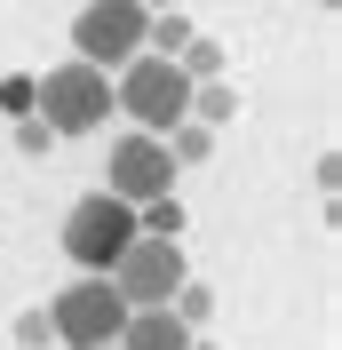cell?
<instances>
[{"label": "cell", "instance_id": "5b68a950", "mask_svg": "<svg viewBox=\"0 0 342 350\" xmlns=\"http://www.w3.org/2000/svg\"><path fill=\"white\" fill-rule=\"evenodd\" d=\"M104 279L120 286V303H128V310H159V303H175V286L192 279V262H183V239H144V231H135L128 255L111 262Z\"/></svg>", "mask_w": 342, "mask_h": 350}, {"label": "cell", "instance_id": "d6986e66", "mask_svg": "<svg viewBox=\"0 0 342 350\" xmlns=\"http://www.w3.org/2000/svg\"><path fill=\"white\" fill-rule=\"evenodd\" d=\"M144 8H151V16H159V8H175V0H144Z\"/></svg>", "mask_w": 342, "mask_h": 350}, {"label": "cell", "instance_id": "6da1fadb", "mask_svg": "<svg viewBox=\"0 0 342 350\" xmlns=\"http://www.w3.org/2000/svg\"><path fill=\"white\" fill-rule=\"evenodd\" d=\"M111 111H128V128L144 135H168L175 120H192V80L175 56H128V64L111 72Z\"/></svg>", "mask_w": 342, "mask_h": 350}, {"label": "cell", "instance_id": "e0dca14e", "mask_svg": "<svg viewBox=\"0 0 342 350\" xmlns=\"http://www.w3.org/2000/svg\"><path fill=\"white\" fill-rule=\"evenodd\" d=\"M16 152H24V159H48V152H56L48 120H16Z\"/></svg>", "mask_w": 342, "mask_h": 350}, {"label": "cell", "instance_id": "7c38bea8", "mask_svg": "<svg viewBox=\"0 0 342 350\" xmlns=\"http://www.w3.org/2000/svg\"><path fill=\"white\" fill-rule=\"evenodd\" d=\"M183 40H192V16H183V8H159V16H151V32H144L151 56H183Z\"/></svg>", "mask_w": 342, "mask_h": 350}, {"label": "cell", "instance_id": "8992f818", "mask_svg": "<svg viewBox=\"0 0 342 350\" xmlns=\"http://www.w3.org/2000/svg\"><path fill=\"white\" fill-rule=\"evenodd\" d=\"M128 239H135V207L111 199V191H88L64 215V255L80 262V271H111V262L128 255Z\"/></svg>", "mask_w": 342, "mask_h": 350}, {"label": "cell", "instance_id": "9a60e30c", "mask_svg": "<svg viewBox=\"0 0 342 350\" xmlns=\"http://www.w3.org/2000/svg\"><path fill=\"white\" fill-rule=\"evenodd\" d=\"M32 104H40V80H32V72H8V80H0V111H8V120H32Z\"/></svg>", "mask_w": 342, "mask_h": 350}, {"label": "cell", "instance_id": "8fae6325", "mask_svg": "<svg viewBox=\"0 0 342 350\" xmlns=\"http://www.w3.org/2000/svg\"><path fill=\"white\" fill-rule=\"evenodd\" d=\"M135 231H144V239H183V199H144V207H135Z\"/></svg>", "mask_w": 342, "mask_h": 350}, {"label": "cell", "instance_id": "3957f363", "mask_svg": "<svg viewBox=\"0 0 342 350\" xmlns=\"http://www.w3.org/2000/svg\"><path fill=\"white\" fill-rule=\"evenodd\" d=\"M48 327H56L64 350H104V342H120V327H128V303H120V286H111L104 271H80V279L48 303Z\"/></svg>", "mask_w": 342, "mask_h": 350}, {"label": "cell", "instance_id": "52a82bcc", "mask_svg": "<svg viewBox=\"0 0 342 350\" xmlns=\"http://www.w3.org/2000/svg\"><path fill=\"white\" fill-rule=\"evenodd\" d=\"M104 191L128 199V207L168 199V191H175V159H168V144H159V135H144V128H120V135H111V152H104Z\"/></svg>", "mask_w": 342, "mask_h": 350}, {"label": "cell", "instance_id": "9c48e42d", "mask_svg": "<svg viewBox=\"0 0 342 350\" xmlns=\"http://www.w3.org/2000/svg\"><path fill=\"white\" fill-rule=\"evenodd\" d=\"M192 120L199 128H231L239 120V88L231 80H192Z\"/></svg>", "mask_w": 342, "mask_h": 350}, {"label": "cell", "instance_id": "ac0fdd59", "mask_svg": "<svg viewBox=\"0 0 342 350\" xmlns=\"http://www.w3.org/2000/svg\"><path fill=\"white\" fill-rule=\"evenodd\" d=\"M311 183H319V199H334V183H342V159H334V152H326V159H319V167H311Z\"/></svg>", "mask_w": 342, "mask_h": 350}, {"label": "cell", "instance_id": "5bb4252c", "mask_svg": "<svg viewBox=\"0 0 342 350\" xmlns=\"http://www.w3.org/2000/svg\"><path fill=\"white\" fill-rule=\"evenodd\" d=\"M175 64H183V80H223V40H199V32H192Z\"/></svg>", "mask_w": 342, "mask_h": 350}, {"label": "cell", "instance_id": "44dd1931", "mask_svg": "<svg viewBox=\"0 0 342 350\" xmlns=\"http://www.w3.org/2000/svg\"><path fill=\"white\" fill-rule=\"evenodd\" d=\"M104 350H120V342H104Z\"/></svg>", "mask_w": 342, "mask_h": 350}, {"label": "cell", "instance_id": "2e32d148", "mask_svg": "<svg viewBox=\"0 0 342 350\" xmlns=\"http://www.w3.org/2000/svg\"><path fill=\"white\" fill-rule=\"evenodd\" d=\"M16 350H56V327H48V303H32L16 319Z\"/></svg>", "mask_w": 342, "mask_h": 350}, {"label": "cell", "instance_id": "30bf717a", "mask_svg": "<svg viewBox=\"0 0 342 350\" xmlns=\"http://www.w3.org/2000/svg\"><path fill=\"white\" fill-rule=\"evenodd\" d=\"M159 144H168L175 175H183V167H207V159H215V128H199V120H175V128L159 135Z\"/></svg>", "mask_w": 342, "mask_h": 350}, {"label": "cell", "instance_id": "4fadbf2b", "mask_svg": "<svg viewBox=\"0 0 342 350\" xmlns=\"http://www.w3.org/2000/svg\"><path fill=\"white\" fill-rule=\"evenodd\" d=\"M168 310H175V319H183V327L199 334V327H207V319H215V286H199V279H183V286H175V303H168Z\"/></svg>", "mask_w": 342, "mask_h": 350}, {"label": "cell", "instance_id": "ffe728a7", "mask_svg": "<svg viewBox=\"0 0 342 350\" xmlns=\"http://www.w3.org/2000/svg\"><path fill=\"white\" fill-rule=\"evenodd\" d=\"M192 350H215V342H199V334H192Z\"/></svg>", "mask_w": 342, "mask_h": 350}, {"label": "cell", "instance_id": "ba28073f", "mask_svg": "<svg viewBox=\"0 0 342 350\" xmlns=\"http://www.w3.org/2000/svg\"><path fill=\"white\" fill-rule=\"evenodd\" d=\"M120 350H192V327H183L168 303H159V310H128V327H120Z\"/></svg>", "mask_w": 342, "mask_h": 350}, {"label": "cell", "instance_id": "7a4b0ae2", "mask_svg": "<svg viewBox=\"0 0 342 350\" xmlns=\"http://www.w3.org/2000/svg\"><path fill=\"white\" fill-rule=\"evenodd\" d=\"M40 80V104H32V120H48V135L64 144V135H96L111 120V72L80 64V56H64V64L32 72Z\"/></svg>", "mask_w": 342, "mask_h": 350}, {"label": "cell", "instance_id": "277c9868", "mask_svg": "<svg viewBox=\"0 0 342 350\" xmlns=\"http://www.w3.org/2000/svg\"><path fill=\"white\" fill-rule=\"evenodd\" d=\"M144 32H151L144 0H88L72 16V56L96 64V72H120L128 56H144Z\"/></svg>", "mask_w": 342, "mask_h": 350}]
</instances>
